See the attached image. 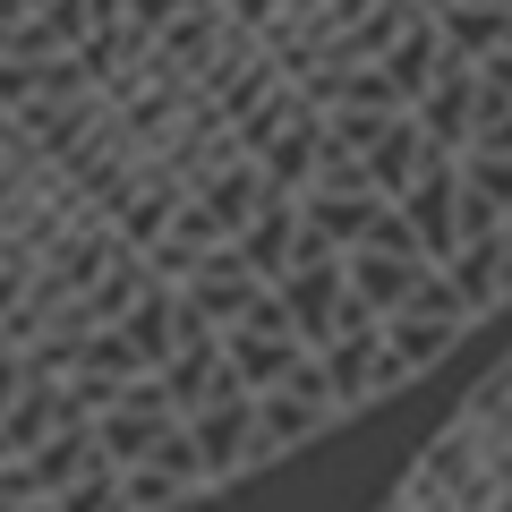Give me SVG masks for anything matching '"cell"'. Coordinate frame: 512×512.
Here are the masks:
<instances>
[{"instance_id":"cell-1","label":"cell","mask_w":512,"mask_h":512,"mask_svg":"<svg viewBox=\"0 0 512 512\" xmlns=\"http://www.w3.org/2000/svg\"><path fill=\"white\" fill-rule=\"evenodd\" d=\"M512 316V0H0V512H188Z\"/></svg>"}]
</instances>
